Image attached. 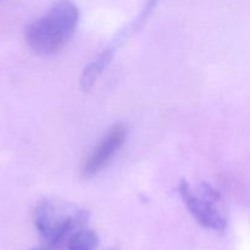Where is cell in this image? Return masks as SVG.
Segmentation results:
<instances>
[{"mask_svg":"<svg viewBox=\"0 0 250 250\" xmlns=\"http://www.w3.org/2000/svg\"><path fill=\"white\" fill-rule=\"evenodd\" d=\"M80 21V10L71 0H58L45 14L27 26L24 38L38 55L59 53L75 34Z\"/></svg>","mask_w":250,"mask_h":250,"instance_id":"obj_1","label":"cell"},{"mask_svg":"<svg viewBox=\"0 0 250 250\" xmlns=\"http://www.w3.org/2000/svg\"><path fill=\"white\" fill-rule=\"evenodd\" d=\"M88 212L78 205L58 199H43L33 210V224L48 246H58L76 229L84 226Z\"/></svg>","mask_w":250,"mask_h":250,"instance_id":"obj_2","label":"cell"},{"mask_svg":"<svg viewBox=\"0 0 250 250\" xmlns=\"http://www.w3.org/2000/svg\"><path fill=\"white\" fill-rule=\"evenodd\" d=\"M177 190L189 214L200 226L217 232L226 229V216L217 208L221 200V194L216 188L203 182L198 186L197 189H193L187 181L181 180Z\"/></svg>","mask_w":250,"mask_h":250,"instance_id":"obj_3","label":"cell"},{"mask_svg":"<svg viewBox=\"0 0 250 250\" xmlns=\"http://www.w3.org/2000/svg\"><path fill=\"white\" fill-rule=\"evenodd\" d=\"M127 134L128 131L122 124H116L110 127L85 159L82 167L83 177L87 180L93 178L105 170L122 149L127 139Z\"/></svg>","mask_w":250,"mask_h":250,"instance_id":"obj_4","label":"cell"},{"mask_svg":"<svg viewBox=\"0 0 250 250\" xmlns=\"http://www.w3.org/2000/svg\"><path fill=\"white\" fill-rule=\"evenodd\" d=\"M99 237L97 232L84 226L76 229L67 238V250H97Z\"/></svg>","mask_w":250,"mask_h":250,"instance_id":"obj_5","label":"cell"},{"mask_svg":"<svg viewBox=\"0 0 250 250\" xmlns=\"http://www.w3.org/2000/svg\"><path fill=\"white\" fill-rule=\"evenodd\" d=\"M31 250H50L48 248H34V249H31Z\"/></svg>","mask_w":250,"mask_h":250,"instance_id":"obj_6","label":"cell"},{"mask_svg":"<svg viewBox=\"0 0 250 250\" xmlns=\"http://www.w3.org/2000/svg\"><path fill=\"white\" fill-rule=\"evenodd\" d=\"M109 250H116V249H109Z\"/></svg>","mask_w":250,"mask_h":250,"instance_id":"obj_7","label":"cell"}]
</instances>
